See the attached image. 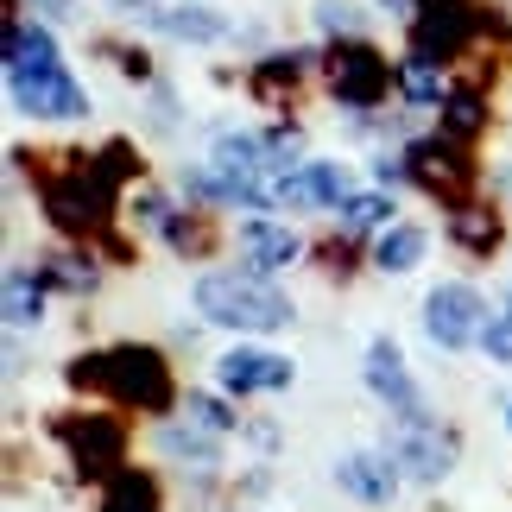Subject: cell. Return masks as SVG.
<instances>
[{"label": "cell", "instance_id": "6da1fadb", "mask_svg": "<svg viewBox=\"0 0 512 512\" xmlns=\"http://www.w3.org/2000/svg\"><path fill=\"white\" fill-rule=\"evenodd\" d=\"M196 310L222 329H247V336H272V329L291 323V298L272 291L266 279H253V272H209L196 285Z\"/></svg>", "mask_w": 512, "mask_h": 512}, {"label": "cell", "instance_id": "7a4b0ae2", "mask_svg": "<svg viewBox=\"0 0 512 512\" xmlns=\"http://www.w3.org/2000/svg\"><path fill=\"white\" fill-rule=\"evenodd\" d=\"M424 329L437 348H468L487 329V304L475 285H437L424 298Z\"/></svg>", "mask_w": 512, "mask_h": 512}, {"label": "cell", "instance_id": "3957f363", "mask_svg": "<svg viewBox=\"0 0 512 512\" xmlns=\"http://www.w3.org/2000/svg\"><path fill=\"white\" fill-rule=\"evenodd\" d=\"M13 83V102L32 114V121H83L89 114V95L70 83V70H32V76H7Z\"/></svg>", "mask_w": 512, "mask_h": 512}, {"label": "cell", "instance_id": "277c9868", "mask_svg": "<svg viewBox=\"0 0 512 512\" xmlns=\"http://www.w3.org/2000/svg\"><path fill=\"white\" fill-rule=\"evenodd\" d=\"M354 196V171L348 165H298V171H285V177H272V203H285V209H336Z\"/></svg>", "mask_w": 512, "mask_h": 512}, {"label": "cell", "instance_id": "5b68a950", "mask_svg": "<svg viewBox=\"0 0 512 512\" xmlns=\"http://www.w3.org/2000/svg\"><path fill=\"white\" fill-rule=\"evenodd\" d=\"M336 481H342V494H354L361 506H386L399 494V456H386V449H348L336 462Z\"/></svg>", "mask_w": 512, "mask_h": 512}, {"label": "cell", "instance_id": "8992f818", "mask_svg": "<svg viewBox=\"0 0 512 512\" xmlns=\"http://www.w3.org/2000/svg\"><path fill=\"white\" fill-rule=\"evenodd\" d=\"M222 386L228 392H279V386H291V361L285 354H266V348H234V354H222Z\"/></svg>", "mask_w": 512, "mask_h": 512}, {"label": "cell", "instance_id": "52a82bcc", "mask_svg": "<svg viewBox=\"0 0 512 512\" xmlns=\"http://www.w3.org/2000/svg\"><path fill=\"white\" fill-rule=\"evenodd\" d=\"M367 386L380 392L392 411H405L411 424H424L418 386H411V373H405V361H399V348H392V342H373V348H367Z\"/></svg>", "mask_w": 512, "mask_h": 512}, {"label": "cell", "instance_id": "ba28073f", "mask_svg": "<svg viewBox=\"0 0 512 512\" xmlns=\"http://www.w3.org/2000/svg\"><path fill=\"white\" fill-rule=\"evenodd\" d=\"M102 367L114 373V392H121V399H133V405H159V399H165V367H159V354H146V348H114Z\"/></svg>", "mask_w": 512, "mask_h": 512}, {"label": "cell", "instance_id": "9c48e42d", "mask_svg": "<svg viewBox=\"0 0 512 512\" xmlns=\"http://www.w3.org/2000/svg\"><path fill=\"white\" fill-rule=\"evenodd\" d=\"M392 456L405 462V475H418V481H443L449 475V462H456V449H449L443 437H430L424 424H411V437H399V449Z\"/></svg>", "mask_w": 512, "mask_h": 512}, {"label": "cell", "instance_id": "30bf717a", "mask_svg": "<svg viewBox=\"0 0 512 512\" xmlns=\"http://www.w3.org/2000/svg\"><path fill=\"white\" fill-rule=\"evenodd\" d=\"M241 253H247L260 272L291 266V260H298V234H291L285 222H247V228H241Z\"/></svg>", "mask_w": 512, "mask_h": 512}, {"label": "cell", "instance_id": "8fae6325", "mask_svg": "<svg viewBox=\"0 0 512 512\" xmlns=\"http://www.w3.org/2000/svg\"><path fill=\"white\" fill-rule=\"evenodd\" d=\"M424 260V228H386L380 234V241H373V266H380V272H411V266H418Z\"/></svg>", "mask_w": 512, "mask_h": 512}, {"label": "cell", "instance_id": "7c38bea8", "mask_svg": "<svg viewBox=\"0 0 512 512\" xmlns=\"http://www.w3.org/2000/svg\"><path fill=\"white\" fill-rule=\"evenodd\" d=\"M165 32L184 38V45H222V38H228L222 13H209V7H177V13H165Z\"/></svg>", "mask_w": 512, "mask_h": 512}, {"label": "cell", "instance_id": "4fadbf2b", "mask_svg": "<svg viewBox=\"0 0 512 512\" xmlns=\"http://www.w3.org/2000/svg\"><path fill=\"white\" fill-rule=\"evenodd\" d=\"M76 462H83V475H102L114 462V424H83L76 430Z\"/></svg>", "mask_w": 512, "mask_h": 512}, {"label": "cell", "instance_id": "5bb4252c", "mask_svg": "<svg viewBox=\"0 0 512 512\" xmlns=\"http://www.w3.org/2000/svg\"><path fill=\"white\" fill-rule=\"evenodd\" d=\"M38 310H45L38 285L26 279V272H13V279H7V323H13V329H32V323H38Z\"/></svg>", "mask_w": 512, "mask_h": 512}, {"label": "cell", "instance_id": "9a60e30c", "mask_svg": "<svg viewBox=\"0 0 512 512\" xmlns=\"http://www.w3.org/2000/svg\"><path fill=\"white\" fill-rule=\"evenodd\" d=\"M386 222H392L386 196H348V203H342V228L348 234H367V228H386Z\"/></svg>", "mask_w": 512, "mask_h": 512}, {"label": "cell", "instance_id": "2e32d148", "mask_svg": "<svg viewBox=\"0 0 512 512\" xmlns=\"http://www.w3.org/2000/svg\"><path fill=\"white\" fill-rule=\"evenodd\" d=\"M108 512H159V494H152L146 475H121L108 494Z\"/></svg>", "mask_w": 512, "mask_h": 512}, {"label": "cell", "instance_id": "e0dca14e", "mask_svg": "<svg viewBox=\"0 0 512 512\" xmlns=\"http://www.w3.org/2000/svg\"><path fill=\"white\" fill-rule=\"evenodd\" d=\"M184 411H190V418L203 424V430H234V411H228V405H215L209 392H184Z\"/></svg>", "mask_w": 512, "mask_h": 512}, {"label": "cell", "instance_id": "ac0fdd59", "mask_svg": "<svg viewBox=\"0 0 512 512\" xmlns=\"http://www.w3.org/2000/svg\"><path fill=\"white\" fill-rule=\"evenodd\" d=\"M405 95H411V102H437V95H443V76L430 70V64H405Z\"/></svg>", "mask_w": 512, "mask_h": 512}, {"label": "cell", "instance_id": "d6986e66", "mask_svg": "<svg viewBox=\"0 0 512 512\" xmlns=\"http://www.w3.org/2000/svg\"><path fill=\"white\" fill-rule=\"evenodd\" d=\"M481 348L494 354V361H512V310H506V317H494V323L481 329Z\"/></svg>", "mask_w": 512, "mask_h": 512}, {"label": "cell", "instance_id": "ffe728a7", "mask_svg": "<svg viewBox=\"0 0 512 512\" xmlns=\"http://www.w3.org/2000/svg\"><path fill=\"white\" fill-rule=\"evenodd\" d=\"M317 19H323L329 32H361V13H354L348 0H323V7H317Z\"/></svg>", "mask_w": 512, "mask_h": 512}, {"label": "cell", "instance_id": "44dd1931", "mask_svg": "<svg viewBox=\"0 0 512 512\" xmlns=\"http://www.w3.org/2000/svg\"><path fill=\"white\" fill-rule=\"evenodd\" d=\"M165 449H171V456H190V462H209L215 456V449L203 437H190V430H165Z\"/></svg>", "mask_w": 512, "mask_h": 512}, {"label": "cell", "instance_id": "7402d4cb", "mask_svg": "<svg viewBox=\"0 0 512 512\" xmlns=\"http://www.w3.org/2000/svg\"><path fill=\"white\" fill-rule=\"evenodd\" d=\"M456 234H462L468 247H481V241H487V222H481V215H462V222H456Z\"/></svg>", "mask_w": 512, "mask_h": 512}, {"label": "cell", "instance_id": "603a6c76", "mask_svg": "<svg viewBox=\"0 0 512 512\" xmlns=\"http://www.w3.org/2000/svg\"><path fill=\"white\" fill-rule=\"evenodd\" d=\"M32 7H45V13H57V19H64V13H70V0H32Z\"/></svg>", "mask_w": 512, "mask_h": 512}, {"label": "cell", "instance_id": "cb8c5ba5", "mask_svg": "<svg viewBox=\"0 0 512 512\" xmlns=\"http://www.w3.org/2000/svg\"><path fill=\"white\" fill-rule=\"evenodd\" d=\"M380 7H392V13H399V19H405V7H411V0H380Z\"/></svg>", "mask_w": 512, "mask_h": 512}, {"label": "cell", "instance_id": "d4e9b609", "mask_svg": "<svg viewBox=\"0 0 512 512\" xmlns=\"http://www.w3.org/2000/svg\"><path fill=\"white\" fill-rule=\"evenodd\" d=\"M506 424H512V411H506Z\"/></svg>", "mask_w": 512, "mask_h": 512}]
</instances>
